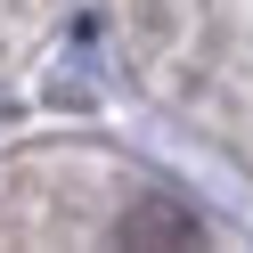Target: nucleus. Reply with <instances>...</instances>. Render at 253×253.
I'll list each match as a JSON object with an SVG mask.
<instances>
[{
	"mask_svg": "<svg viewBox=\"0 0 253 253\" xmlns=\"http://www.w3.org/2000/svg\"><path fill=\"white\" fill-rule=\"evenodd\" d=\"M115 237H123V245H196V220H188L180 204H139Z\"/></svg>",
	"mask_w": 253,
	"mask_h": 253,
	"instance_id": "f257e3e1",
	"label": "nucleus"
}]
</instances>
